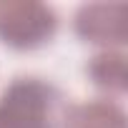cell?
<instances>
[{"label":"cell","instance_id":"6da1fadb","mask_svg":"<svg viewBox=\"0 0 128 128\" xmlns=\"http://www.w3.org/2000/svg\"><path fill=\"white\" fill-rule=\"evenodd\" d=\"M63 90L40 76H18L0 93V128H63Z\"/></svg>","mask_w":128,"mask_h":128},{"label":"cell","instance_id":"7a4b0ae2","mask_svg":"<svg viewBox=\"0 0 128 128\" xmlns=\"http://www.w3.org/2000/svg\"><path fill=\"white\" fill-rule=\"evenodd\" d=\"M58 33V13L38 0L0 3V43L13 50H38Z\"/></svg>","mask_w":128,"mask_h":128},{"label":"cell","instance_id":"3957f363","mask_svg":"<svg viewBox=\"0 0 128 128\" xmlns=\"http://www.w3.org/2000/svg\"><path fill=\"white\" fill-rule=\"evenodd\" d=\"M126 3H86L73 15V30L83 43L116 50L126 43Z\"/></svg>","mask_w":128,"mask_h":128},{"label":"cell","instance_id":"277c9868","mask_svg":"<svg viewBox=\"0 0 128 128\" xmlns=\"http://www.w3.org/2000/svg\"><path fill=\"white\" fill-rule=\"evenodd\" d=\"M63 128H126V110L113 98L70 103Z\"/></svg>","mask_w":128,"mask_h":128},{"label":"cell","instance_id":"5b68a950","mask_svg":"<svg viewBox=\"0 0 128 128\" xmlns=\"http://www.w3.org/2000/svg\"><path fill=\"white\" fill-rule=\"evenodd\" d=\"M88 80L106 93V98L123 96L128 83H126V55L120 50H98L86 66Z\"/></svg>","mask_w":128,"mask_h":128}]
</instances>
